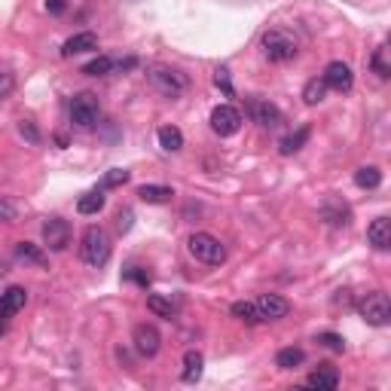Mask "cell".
Masks as SVG:
<instances>
[{"label": "cell", "mask_w": 391, "mask_h": 391, "mask_svg": "<svg viewBox=\"0 0 391 391\" xmlns=\"http://www.w3.org/2000/svg\"><path fill=\"white\" fill-rule=\"evenodd\" d=\"M101 116V107H98V98L92 92H77L71 98V122L77 129H92Z\"/></svg>", "instance_id": "5"}, {"label": "cell", "mask_w": 391, "mask_h": 391, "mask_svg": "<svg viewBox=\"0 0 391 391\" xmlns=\"http://www.w3.org/2000/svg\"><path fill=\"white\" fill-rule=\"evenodd\" d=\"M156 138H159V147L166 150V153H177V150L183 147V132L177 126H162Z\"/></svg>", "instance_id": "21"}, {"label": "cell", "mask_w": 391, "mask_h": 391, "mask_svg": "<svg viewBox=\"0 0 391 391\" xmlns=\"http://www.w3.org/2000/svg\"><path fill=\"white\" fill-rule=\"evenodd\" d=\"M116 67V61L113 58H107V56H98V58H92L89 65L83 67V74H89V77H107Z\"/></svg>", "instance_id": "28"}, {"label": "cell", "mask_w": 391, "mask_h": 391, "mask_svg": "<svg viewBox=\"0 0 391 391\" xmlns=\"http://www.w3.org/2000/svg\"><path fill=\"white\" fill-rule=\"evenodd\" d=\"M211 129H214V135H221V138H230V135H236L238 129H242V113L232 104H217L214 111H211Z\"/></svg>", "instance_id": "8"}, {"label": "cell", "mask_w": 391, "mask_h": 391, "mask_svg": "<svg viewBox=\"0 0 391 391\" xmlns=\"http://www.w3.org/2000/svg\"><path fill=\"white\" fill-rule=\"evenodd\" d=\"M25 303H28V291H25V287H19V284L6 287V291L0 293V315H3V318H10V315L22 312Z\"/></svg>", "instance_id": "14"}, {"label": "cell", "mask_w": 391, "mask_h": 391, "mask_svg": "<svg viewBox=\"0 0 391 391\" xmlns=\"http://www.w3.org/2000/svg\"><path fill=\"white\" fill-rule=\"evenodd\" d=\"M19 217V205L10 196H0V223H16Z\"/></svg>", "instance_id": "30"}, {"label": "cell", "mask_w": 391, "mask_h": 391, "mask_svg": "<svg viewBox=\"0 0 391 391\" xmlns=\"http://www.w3.org/2000/svg\"><path fill=\"white\" fill-rule=\"evenodd\" d=\"M12 86H16V80H12V74L6 71V67H0V101H3L6 95L12 92Z\"/></svg>", "instance_id": "36"}, {"label": "cell", "mask_w": 391, "mask_h": 391, "mask_svg": "<svg viewBox=\"0 0 391 391\" xmlns=\"http://www.w3.org/2000/svg\"><path fill=\"white\" fill-rule=\"evenodd\" d=\"M16 257L25 260V263H34V266H43L46 263V251L34 242H16Z\"/></svg>", "instance_id": "22"}, {"label": "cell", "mask_w": 391, "mask_h": 391, "mask_svg": "<svg viewBox=\"0 0 391 391\" xmlns=\"http://www.w3.org/2000/svg\"><path fill=\"white\" fill-rule=\"evenodd\" d=\"M260 46H263V56L269 61H276V65L297 58V40H293L287 31H278V28L266 31L263 40H260Z\"/></svg>", "instance_id": "4"}, {"label": "cell", "mask_w": 391, "mask_h": 391, "mask_svg": "<svg viewBox=\"0 0 391 391\" xmlns=\"http://www.w3.org/2000/svg\"><path fill=\"white\" fill-rule=\"evenodd\" d=\"M309 135H312V129H309V126H300L293 135H287V138L281 141V147H278V150H281V156H291V153H297V150H300V147H303V144L309 141Z\"/></svg>", "instance_id": "25"}, {"label": "cell", "mask_w": 391, "mask_h": 391, "mask_svg": "<svg viewBox=\"0 0 391 391\" xmlns=\"http://www.w3.org/2000/svg\"><path fill=\"white\" fill-rule=\"evenodd\" d=\"M202 367H205L202 352H196V348H190V352L183 355V370H181V379H183V382H199V376H202Z\"/></svg>", "instance_id": "19"}, {"label": "cell", "mask_w": 391, "mask_h": 391, "mask_svg": "<svg viewBox=\"0 0 391 391\" xmlns=\"http://www.w3.org/2000/svg\"><path fill=\"white\" fill-rule=\"evenodd\" d=\"M358 312H361V318L367 321V324L386 327L388 318H391V303H388V297L382 291H373L358 303Z\"/></svg>", "instance_id": "6"}, {"label": "cell", "mask_w": 391, "mask_h": 391, "mask_svg": "<svg viewBox=\"0 0 391 391\" xmlns=\"http://www.w3.org/2000/svg\"><path fill=\"white\" fill-rule=\"evenodd\" d=\"M129 171L126 168H113V171H107L104 175V181H101V187L104 190H113V187H122V183H129Z\"/></svg>", "instance_id": "31"}, {"label": "cell", "mask_w": 391, "mask_h": 391, "mask_svg": "<svg viewBox=\"0 0 391 391\" xmlns=\"http://www.w3.org/2000/svg\"><path fill=\"white\" fill-rule=\"evenodd\" d=\"M321 80H324L327 89H336V92H348V89L355 86V74L346 61H331V65L324 67V77Z\"/></svg>", "instance_id": "11"}, {"label": "cell", "mask_w": 391, "mask_h": 391, "mask_svg": "<svg viewBox=\"0 0 391 391\" xmlns=\"http://www.w3.org/2000/svg\"><path fill=\"white\" fill-rule=\"evenodd\" d=\"M147 309L153 315H159V318H168V321H171V315H175V306H171L166 297H159V293H150V297H147Z\"/></svg>", "instance_id": "29"}, {"label": "cell", "mask_w": 391, "mask_h": 391, "mask_svg": "<svg viewBox=\"0 0 391 391\" xmlns=\"http://www.w3.org/2000/svg\"><path fill=\"white\" fill-rule=\"evenodd\" d=\"M126 276H129V278H132V281H138V284H141V287H147V284H150V276H147V272H141V269H138V266H135V269H129V272H126Z\"/></svg>", "instance_id": "39"}, {"label": "cell", "mask_w": 391, "mask_h": 391, "mask_svg": "<svg viewBox=\"0 0 391 391\" xmlns=\"http://www.w3.org/2000/svg\"><path fill=\"white\" fill-rule=\"evenodd\" d=\"M3 333H6V318L0 315V336H3Z\"/></svg>", "instance_id": "40"}, {"label": "cell", "mask_w": 391, "mask_h": 391, "mask_svg": "<svg viewBox=\"0 0 391 391\" xmlns=\"http://www.w3.org/2000/svg\"><path fill=\"white\" fill-rule=\"evenodd\" d=\"M138 196H141V202H147V205H162L175 196V190L166 187V183H144V187H138Z\"/></svg>", "instance_id": "18"}, {"label": "cell", "mask_w": 391, "mask_h": 391, "mask_svg": "<svg viewBox=\"0 0 391 391\" xmlns=\"http://www.w3.org/2000/svg\"><path fill=\"white\" fill-rule=\"evenodd\" d=\"M65 10H67V0H46V12H52V16H61Z\"/></svg>", "instance_id": "38"}, {"label": "cell", "mask_w": 391, "mask_h": 391, "mask_svg": "<svg viewBox=\"0 0 391 391\" xmlns=\"http://www.w3.org/2000/svg\"><path fill=\"white\" fill-rule=\"evenodd\" d=\"M367 242L373 245L376 251H388L391 248V221L388 217H376V221L367 226Z\"/></svg>", "instance_id": "15"}, {"label": "cell", "mask_w": 391, "mask_h": 391, "mask_svg": "<svg viewBox=\"0 0 391 391\" xmlns=\"http://www.w3.org/2000/svg\"><path fill=\"white\" fill-rule=\"evenodd\" d=\"M321 221H324L327 226H348V221H352V211H348L346 202H339V199H327L324 205H321Z\"/></svg>", "instance_id": "13"}, {"label": "cell", "mask_w": 391, "mask_h": 391, "mask_svg": "<svg viewBox=\"0 0 391 391\" xmlns=\"http://www.w3.org/2000/svg\"><path fill=\"white\" fill-rule=\"evenodd\" d=\"M95 49H98V37L92 31H80L61 46V56L71 58V56H80V52H95Z\"/></svg>", "instance_id": "16"}, {"label": "cell", "mask_w": 391, "mask_h": 391, "mask_svg": "<svg viewBox=\"0 0 391 391\" xmlns=\"http://www.w3.org/2000/svg\"><path fill=\"white\" fill-rule=\"evenodd\" d=\"M67 245H71V223L61 221V217H46L43 248L52 251V254H61V251H67Z\"/></svg>", "instance_id": "7"}, {"label": "cell", "mask_w": 391, "mask_h": 391, "mask_svg": "<svg viewBox=\"0 0 391 391\" xmlns=\"http://www.w3.org/2000/svg\"><path fill=\"white\" fill-rule=\"evenodd\" d=\"M370 65H373V71L379 74L382 80H386L388 74H391V67H388V61H386V49H382V46H379V49L373 52V58H370Z\"/></svg>", "instance_id": "33"}, {"label": "cell", "mask_w": 391, "mask_h": 391, "mask_svg": "<svg viewBox=\"0 0 391 391\" xmlns=\"http://www.w3.org/2000/svg\"><path fill=\"white\" fill-rule=\"evenodd\" d=\"M104 202H107V199H104L101 190H89V193H83L77 199V211L83 217H92V214H98V211L104 208Z\"/></svg>", "instance_id": "20"}, {"label": "cell", "mask_w": 391, "mask_h": 391, "mask_svg": "<svg viewBox=\"0 0 391 391\" xmlns=\"http://www.w3.org/2000/svg\"><path fill=\"white\" fill-rule=\"evenodd\" d=\"M318 342H321L324 348H331V352H346V339H342L339 333L324 331V333H318Z\"/></svg>", "instance_id": "32"}, {"label": "cell", "mask_w": 391, "mask_h": 391, "mask_svg": "<svg viewBox=\"0 0 391 391\" xmlns=\"http://www.w3.org/2000/svg\"><path fill=\"white\" fill-rule=\"evenodd\" d=\"M214 86H217V89H223V95H226V98H230V95H232L230 71H226V67H217V71H214Z\"/></svg>", "instance_id": "35"}, {"label": "cell", "mask_w": 391, "mask_h": 391, "mask_svg": "<svg viewBox=\"0 0 391 391\" xmlns=\"http://www.w3.org/2000/svg\"><path fill=\"white\" fill-rule=\"evenodd\" d=\"M306 358V352L303 348H297V346H287V348H281V352L276 355V367L278 370H293V367H300Z\"/></svg>", "instance_id": "23"}, {"label": "cell", "mask_w": 391, "mask_h": 391, "mask_svg": "<svg viewBox=\"0 0 391 391\" xmlns=\"http://www.w3.org/2000/svg\"><path fill=\"white\" fill-rule=\"evenodd\" d=\"M19 135H22V138L28 141V144H40V129L34 126L31 120H22V122H19Z\"/></svg>", "instance_id": "34"}, {"label": "cell", "mask_w": 391, "mask_h": 391, "mask_svg": "<svg viewBox=\"0 0 391 391\" xmlns=\"http://www.w3.org/2000/svg\"><path fill=\"white\" fill-rule=\"evenodd\" d=\"M254 306H257L263 321H281L291 312V303H287L284 297H278V293H260V297L254 300Z\"/></svg>", "instance_id": "10"}, {"label": "cell", "mask_w": 391, "mask_h": 391, "mask_svg": "<svg viewBox=\"0 0 391 391\" xmlns=\"http://www.w3.org/2000/svg\"><path fill=\"white\" fill-rule=\"evenodd\" d=\"M132 342H135V348H138L141 358H156L159 348H162V333L156 331L153 324H138L135 327V333H132Z\"/></svg>", "instance_id": "9"}, {"label": "cell", "mask_w": 391, "mask_h": 391, "mask_svg": "<svg viewBox=\"0 0 391 391\" xmlns=\"http://www.w3.org/2000/svg\"><path fill=\"white\" fill-rule=\"evenodd\" d=\"M355 183H358L361 190H376L382 183V171L376 166H361L355 171Z\"/></svg>", "instance_id": "24"}, {"label": "cell", "mask_w": 391, "mask_h": 391, "mask_svg": "<svg viewBox=\"0 0 391 391\" xmlns=\"http://www.w3.org/2000/svg\"><path fill=\"white\" fill-rule=\"evenodd\" d=\"M232 315H236L238 321H245V324H260V312H257V306L254 303H248V300H238V303H232V309H230Z\"/></svg>", "instance_id": "27"}, {"label": "cell", "mask_w": 391, "mask_h": 391, "mask_svg": "<svg viewBox=\"0 0 391 391\" xmlns=\"http://www.w3.org/2000/svg\"><path fill=\"white\" fill-rule=\"evenodd\" d=\"M248 113H251V120L257 122V126H263V129H276L281 122V111L276 104H269V101H263V98H251L248 101Z\"/></svg>", "instance_id": "12"}, {"label": "cell", "mask_w": 391, "mask_h": 391, "mask_svg": "<svg viewBox=\"0 0 391 391\" xmlns=\"http://www.w3.org/2000/svg\"><path fill=\"white\" fill-rule=\"evenodd\" d=\"M111 236H107L101 226H86L83 232V245H80V254H83V260L89 266H95V269H101V266L111 260Z\"/></svg>", "instance_id": "2"}, {"label": "cell", "mask_w": 391, "mask_h": 391, "mask_svg": "<svg viewBox=\"0 0 391 391\" xmlns=\"http://www.w3.org/2000/svg\"><path fill=\"white\" fill-rule=\"evenodd\" d=\"M187 248L199 263H205V266H221L226 260L223 242L217 236H211V232H193V236L187 238Z\"/></svg>", "instance_id": "3"}, {"label": "cell", "mask_w": 391, "mask_h": 391, "mask_svg": "<svg viewBox=\"0 0 391 391\" xmlns=\"http://www.w3.org/2000/svg\"><path fill=\"white\" fill-rule=\"evenodd\" d=\"M116 226H120V232H129V230H132V211L122 208L120 217H116Z\"/></svg>", "instance_id": "37"}, {"label": "cell", "mask_w": 391, "mask_h": 391, "mask_svg": "<svg viewBox=\"0 0 391 391\" xmlns=\"http://www.w3.org/2000/svg\"><path fill=\"white\" fill-rule=\"evenodd\" d=\"M147 80H150V86H153L156 92H162L166 98H181L190 89L187 74L177 71V67H168V65H153L147 71Z\"/></svg>", "instance_id": "1"}, {"label": "cell", "mask_w": 391, "mask_h": 391, "mask_svg": "<svg viewBox=\"0 0 391 391\" xmlns=\"http://www.w3.org/2000/svg\"><path fill=\"white\" fill-rule=\"evenodd\" d=\"M327 98V86H324V80H309V83L303 86V101L309 107H315V104H321V101Z\"/></svg>", "instance_id": "26"}, {"label": "cell", "mask_w": 391, "mask_h": 391, "mask_svg": "<svg viewBox=\"0 0 391 391\" xmlns=\"http://www.w3.org/2000/svg\"><path fill=\"white\" fill-rule=\"evenodd\" d=\"M306 386L309 388H324V391H333L336 386H339V373H336V367H331V364H318V370L315 373L306 376Z\"/></svg>", "instance_id": "17"}]
</instances>
